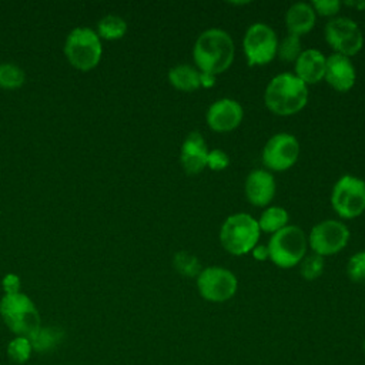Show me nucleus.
<instances>
[{
  "label": "nucleus",
  "mask_w": 365,
  "mask_h": 365,
  "mask_svg": "<svg viewBox=\"0 0 365 365\" xmlns=\"http://www.w3.org/2000/svg\"><path fill=\"white\" fill-rule=\"evenodd\" d=\"M301 264V275L308 279H317L324 272V258L317 254H311L305 258H302Z\"/></svg>",
  "instance_id": "27"
},
{
  "label": "nucleus",
  "mask_w": 365,
  "mask_h": 365,
  "mask_svg": "<svg viewBox=\"0 0 365 365\" xmlns=\"http://www.w3.org/2000/svg\"><path fill=\"white\" fill-rule=\"evenodd\" d=\"M275 190L274 175L268 170H252L245 178V197L252 205H268L275 195Z\"/></svg>",
  "instance_id": "16"
},
{
  "label": "nucleus",
  "mask_w": 365,
  "mask_h": 365,
  "mask_svg": "<svg viewBox=\"0 0 365 365\" xmlns=\"http://www.w3.org/2000/svg\"><path fill=\"white\" fill-rule=\"evenodd\" d=\"M244 117L242 106L232 98H220L214 101L205 114L207 124L217 133H228L237 128Z\"/></svg>",
  "instance_id": "13"
},
{
  "label": "nucleus",
  "mask_w": 365,
  "mask_h": 365,
  "mask_svg": "<svg viewBox=\"0 0 365 365\" xmlns=\"http://www.w3.org/2000/svg\"><path fill=\"white\" fill-rule=\"evenodd\" d=\"M200 295L211 302H224L232 298L238 288L234 272L222 267H207L197 277Z\"/></svg>",
  "instance_id": "10"
},
{
  "label": "nucleus",
  "mask_w": 365,
  "mask_h": 365,
  "mask_svg": "<svg viewBox=\"0 0 365 365\" xmlns=\"http://www.w3.org/2000/svg\"><path fill=\"white\" fill-rule=\"evenodd\" d=\"M31 351H33L31 342L26 336H16L7 345V355H9L10 361H13L16 364L27 362L31 355Z\"/></svg>",
  "instance_id": "25"
},
{
  "label": "nucleus",
  "mask_w": 365,
  "mask_h": 365,
  "mask_svg": "<svg viewBox=\"0 0 365 365\" xmlns=\"http://www.w3.org/2000/svg\"><path fill=\"white\" fill-rule=\"evenodd\" d=\"M201 73L197 67L190 64H177L168 71V81L180 91H194L200 84Z\"/></svg>",
  "instance_id": "19"
},
{
  "label": "nucleus",
  "mask_w": 365,
  "mask_h": 365,
  "mask_svg": "<svg viewBox=\"0 0 365 365\" xmlns=\"http://www.w3.org/2000/svg\"><path fill=\"white\" fill-rule=\"evenodd\" d=\"M346 271L352 281H365V251H359L349 258Z\"/></svg>",
  "instance_id": "28"
},
{
  "label": "nucleus",
  "mask_w": 365,
  "mask_h": 365,
  "mask_svg": "<svg viewBox=\"0 0 365 365\" xmlns=\"http://www.w3.org/2000/svg\"><path fill=\"white\" fill-rule=\"evenodd\" d=\"M324 78L332 88L345 93L354 87L356 71L349 57L332 53L329 57H327Z\"/></svg>",
  "instance_id": "15"
},
{
  "label": "nucleus",
  "mask_w": 365,
  "mask_h": 365,
  "mask_svg": "<svg viewBox=\"0 0 365 365\" xmlns=\"http://www.w3.org/2000/svg\"><path fill=\"white\" fill-rule=\"evenodd\" d=\"M173 265L181 275H185V277H198V274L201 272V265L198 258L187 251H178L174 255Z\"/></svg>",
  "instance_id": "24"
},
{
  "label": "nucleus",
  "mask_w": 365,
  "mask_h": 365,
  "mask_svg": "<svg viewBox=\"0 0 365 365\" xmlns=\"http://www.w3.org/2000/svg\"><path fill=\"white\" fill-rule=\"evenodd\" d=\"M302 53V47H301V40L298 36L294 34H287L281 43H278V50L277 54L279 56L281 60L284 61H294L299 57V54Z\"/></svg>",
  "instance_id": "26"
},
{
  "label": "nucleus",
  "mask_w": 365,
  "mask_h": 365,
  "mask_svg": "<svg viewBox=\"0 0 365 365\" xmlns=\"http://www.w3.org/2000/svg\"><path fill=\"white\" fill-rule=\"evenodd\" d=\"M127 31V23L123 17L115 14H107L100 19L97 24V34L100 38L117 40L121 38Z\"/></svg>",
  "instance_id": "21"
},
{
  "label": "nucleus",
  "mask_w": 365,
  "mask_h": 365,
  "mask_svg": "<svg viewBox=\"0 0 365 365\" xmlns=\"http://www.w3.org/2000/svg\"><path fill=\"white\" fill-rule=\"evenodd\" d=\"M61 338H63L61 329L47 327V328H40L36 332V335L33 338H30V342H31V346L34 351L44 352V351L53 349L56 345H58Z\"/></svg>",
  "instance_id": "22"
},
{
  "label": "nucleus",
  "mask_w": 365,
  "mask_h": 365,
  "mask_svg": "<svg viewBox=\"0 0 365 365\" xmlns=\"http://www.w3.org/2000/svg\"><path fill=\"white\" fill-rule=\"evenodd\" d=\"M331 205L342 218L359 217L365 211V181L355 175H342L332 188Z\"/></svg>",
  "instance_id": "7"
},
{
  "label": "nucleus",
  "mask_w": 365,
  "mask_h": 365,
  "mask_svg": "<svg viewBox=\"0 0 365 365\" xmlns=\"http://www.w3.org/2000/svg\"><path fill=\"white\" fill-rule=\"evenodd\" d=\"M242 50L248 66L268 64L277 56L278 37L268 24L254 23L244 34Z\"/></svg>",
  "instance_id": "8"
},
{
  "label": "nucleus",
  "mask_w": 365,
  "mask_h": 365,
  "mask_svg": "<svg viewBox=\"0 0 365 365\" xmlns=\"http://www.w3.org/2000/svg\"><path fill=\"white\" fill-rule=\"evenodd\" d=\"M228 165H230V157L225 151L220 148H214L208 151V157H207L208 168H211L212 171H221V170H225Z\"/></svg>",
  "instance_id": "29"
},
{
  "label": "nucleus",
  "mask_w": 365,
  "mask_h": 365,
  "mask_svg": "<svg viewBox=\"0 0 365 365\" xmlns=\"http://www.w3.org/2000/svg\"><path fill=\"white\" fill-rule=\"evenodd\" d=\"M0 315L9 329L17 334V336L30 339L41 328L37 307L23 292L4 294L0 299Z\"/></svg>",
  "instance_id": "3"
},
{
  "label": "nucleus",
  "mask_w": 365,
  "mask_h": 365,
  "mask_svg": "<svg viewBox=\"0 0 365 365\" xmlns=\"http://www.w3.org/2000/svg\"><path fill=\"white\" fill-rule=\"evenodd\" d=\"M364 348H365V342H364Z\"/></svg>",
  "instance_id": "34"
},
{
  "label": "nucleus",
  "mask_w": 365,
  "mask_h": 365,
  "mask_svg": "<svg viewBox=\"0 0 365 365\" xmlns=\"http://www.w3.org/2000/svg\"><path fill=\"white\" fill-rule=\"evenodd\" d=\"M327 57L317 48L302 50L295 60V76L307 86L319 83L325 76Z\"/></svg>",
  "instance_id": "17"
},
{
  "label": "nucleus",
  "mask_w": 365,
  "mask_h": 365,
  "mask_svg": "<svg viewBox=\"0 0 365 365\" xmlns=\"http://www.w3.org/2000/svg\"><path fill=\"white\" fill-rule=\"evenodd\" d=\"M311 6L315 13L327 17L335 16L341 10V1L338 0H317V1H312Z\"/></svg>",
  "instance_id": "30"
},
{
  "label": "nucleus",
  "mask_w": 365,
  "mask_h": 365,
  "mask_svg": "<svg viewBox=\"0 0 365 365\" xmlns=\"http://www.w3.org/2000/svg\"><path fill=\"white\" fill-rule=\"evenodd\" d=\"M251 254L255 259L258 261H267L269 258V252H268V247L267 245H255L252 250H251Z\"/></svg>",
  "instance_id": "32"
},
{
  "label": "nucleus",
  "mask_w": 365,
  "mask_h": 365,
  "mask_svg": "<svg viewBox=\"0 0 365 365\" xmlns=\"http://www.w3.org/2000/svg\"><path fill=\"white\" fill-rule=\"evenodd\" d=\"M20 285H21V281L16 274H7L1 279V287H3L6 295L20 292Z\"/></svg>",
  "instance_id": "31"
},
{
  "label": "nucleus",
  "mask_w": 365,
  "mask_h": 365,
  "mask_svg": "<svg viewBox=\"0 0 365 365\" xmlns=\"http://www.w3.org/2000/svg\"><path fill=\"white\" fill-rule=\"evenodd\" d=\"M324 37L336 54L355 56L364 46V36L359 26L348 17H334L324 29Z\"/></svg>",
  "instance_id": "9"
},
{
  "label": "nucleus",
  "mask_w": 365,
  "mask_h": 365,
  "mask_svg": "<svg viewBox=\"0 0 365 365\" xmlns=\"http://www.w3.org/2000/svg\"><path fill=\"white\" fill-rule=\"evenodd\" d=\"M308 238L298 225H287L272 234L268 242L269 259L279 268L298 265L307 251Z\"/></svg>",
  "instance_id": "6"
},
{
  "label": "nucleus",
  "mask_w": 365,
  "mask_h": 365,
  "mask_svg": "<svg viewBox=\"0 0 365 365\" xmlns=\"http://www.w3.org/2000/svg\"><path fill=\"white\" fill-rule=\"evenodd\" d=\"M258 221L247 212H235L227 217L220 230V242L232 255L251 252L259 238Z\"/></svg>",
  "instance_id": "4"
},
{
  "label": "nucleus",
  "mask_w": 365,
  "mask_h": 365,
  "mask_svg": "<svg viewBox=\"0 0 365 365\" xmlns=\"http://www.w3.org/2000/svg\"><path fill=\"white\" fill-rule=\"evenodd\" d=\"M317 13L314 11L312 6L308 3H294L285 13V26L288 34L294 36H304L312 30L315 26Z\"/></svg>",
  "instance_id": "18"
},
{
  "label": "nucleus",
  "mask_w": 365,
  "mask_h": 365,
  "mask_svg": "<svg viewBox=\"0 0 365 365\" xmlns=\"http://www.w3.org/2000/svg\"><path fill=\"white\" fill-rule=\"evenodd\" d=\"M200 84H201L202 87H205V88H210V87L215 86V76L208 74V73H201Z\"/></svg>",
  "instance_id": "33"
},
{
  "label": "nucleus",
  "mask_w": 365,
  "mask_h": 365,
  "mask_svg": "<svg viewBox=\"0 0 365 365\" xmlns=\"http://www.w3.org/2000/svg\"><path fill=\"white\" fill-rule=\"evenodd\" d=\"M208 147L198 131H191L182 141L180 151V161L187 174H200L207 167Z\"/></svg>",
  "instance_id": "14"
},
{
  "label": "nucleus",
  "mask_w": 365,
  "mask_h": 365,
  "mask_svg": "<svg viewBox=\"0 0 365 365\" xmlns=\"http://www.w3.org/2000/svg\"><path fill=\"white\" fill-rule=\"evenodd\" d=\"M349 241L348 227L336 220H325L312 227L308 235V245L314 254L324 257L339 252Z\"/></svg>",
  "instance_id": "11"
},
{
  "label": "nucleus",
  "mask_w": 365,
  "mask_h": 365,
  "mask_svg": "<svg viewBox=\"0 0 365 365\" xmlns=\"http://www.w3.org/2000/svg\"><path fill=\"white\" fill-rule=\"evenodd\" d=\"M299 151V143L292 134L277 133L262 148V164L272 171H285L297 163Z\"/></svg>",
  "instance_id": "12"
},
{
  "label": "nucleus",
  "mask_w": 365,
  "mask_h": 365,
  "mask_svg": "<svg viewBox=\"0 0 365 365\" xmlns=\"http://www.w3.org/2000/svg\"><path fill=\"white\" fill-rule=\"evenodd\" d=\"M264 103L277 115L297 114L308 103V86L292 73L277 74L265 88Z\"/></svg>",
  "instance_id": "2"
},
{
  "label": "nucleus",
  "mask_w": 365,
  "mask_h": 365,
  "mask_svg": "<svg viewBox=\"0 0 365 365\" xmlns=\"http://www.w3.org/2000/svg\"><path fill=\"white\" fill-rule=\"evenodd\" d=\"M288 211L282 207H268L258 220V227L264 232L275 234L288 225Z\"/></svg>",
  "instance_id": "20"
},
{
  "label": "nucleus",
  "mask_w": 365,
  "mask_h": 365,
  "mask_svg": "<svg viewBox=\"0 0 365 365\" xmlns=\"http://www.w3.org/2000/svg\"><path fill=\"white\" fill-rule=\"evenodd\" d=\"M235 46L231 36L221 29L202 31L192 47V58L200 73L217 76L224 73L234 61Z\"/></svg>",
  "instance_id": "1"
},
{
  "label": "nucleus",
  "mask_w": 365,
  "mask_h": 365,
  "mask_svg": "<svg viewBox=\"0 0 365 365\" xmlns=\"http://www.w3.org/2000/svg\"><path fill=\"white\" fill-rule=\"evenodd\" d=\"M64 54L73 67L88 71L101 60V38L97 31L90 27H76L66 37Z\"/></svg>",
  "instance_id": "5"
},
{
  "label": "nucleus",
  "mask_w": 365,
  "mask_h": 365,
  "mask_svg": "<svg viewBox=\"0 0 365 365\" xmlns=\"http://www.w3.org/2000/svg\"><path fill=\"white\" fill-rule=\"evenodd\" d=\"M26 81L24 70L16 63L0 64V87L3 88H19Z\"/></svg>",
  "instance_id": "23"
}]
</instances>
